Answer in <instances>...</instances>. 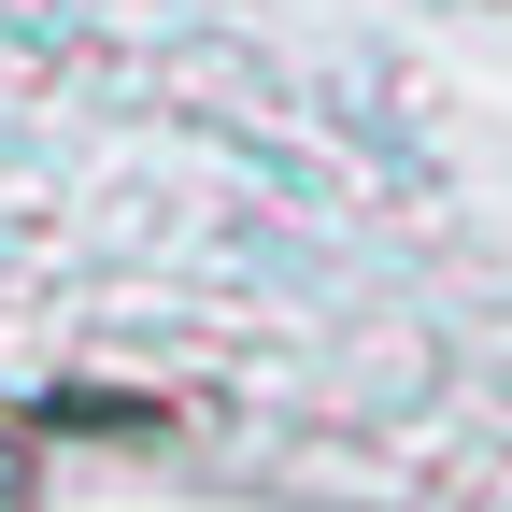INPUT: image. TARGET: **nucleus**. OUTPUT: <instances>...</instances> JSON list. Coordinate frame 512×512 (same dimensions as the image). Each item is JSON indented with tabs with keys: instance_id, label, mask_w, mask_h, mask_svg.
Here are the masks:
<instances>
[]
</instances>
